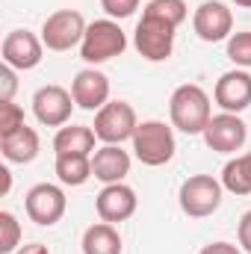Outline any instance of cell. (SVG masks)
Wrapping results in <instances>:
<instances>
[{"label":"cell","instance_id":"6da1fadb","mask_svg":"<svg viewBox=\"0 0 251 254\" xmlns=\"http://www.w3.org/2000/svg\"><path fill=\"white\" fill-rule=\"evenodd\" d=\"M187 21V3L184 0H148L136 33L133 45L142 60L148 63H163L175 51V30Z\"/></svg>","mask_w":251,"mask_h":254},{"label":"cell","instance_id":"7a4b0ae2","mask_svg":"<svg viewBox=\"0 0 251 254\" xmlns=\"http://www.w3.org/2000/svg\"><path fill=\"white\" fill-rule=\"evenodd\" d=\"M169 116H172V125L178 130H184L187 136L204 133V127L210 125V119H213L210 95L201 86H195V83L178 86L172 92V101H169Z\"/></svg>","mask_w":251,"mask_h":254},{"label":"cell","instance_id":"3957f363","mask_svg":"<svg viewBox=\"0 0 251 254\" xmlns=\"http://www.w3.org/2000/svg\"><path fill=\"white\" fill-rule=\"evenodd\" d=\"M133 154L142 166H166L175 157V133L166 122H142L133 133Z\"/></svg>","mask_w":251,"mask_h":254},{"label":"cell","instance_id":"277c9868","mask_svg":"<svg viewBox=\"0 0 251 254\" xmlns=\"http://www.w3.org/2000/svg\"><path fill=\"white\" fill-rule=\"evenodd\" d=\"M125 48H127L125 30H122L116 21L104 18V21L89 24L86 36H83V45H80V57L89 65H98V63L113 60V57H122Z\"/></svg>","mask_w":251,"mask_h":254},{"label":"cell","instance_id":"5b68a950","mask_svg":"<svg viewBox=\"0 0 251 254\" xmlns=\"http://www.w3.org/2000/svg\"><path fill=\"white\" fill-rule=\"evenodd\" d=\"M222 190H225L222 181H216L213 175H192L181 184V192H178L181 210L189 219H207L219 210Z\"/></svg>","mask_w":251,"mask_h":254},{"label":"cell","instance_id":"8992f818","mask_svg":"<svg viewBox=\"0 0 251 254\" xmlns=\"http://www.w3.org/2000/svg\"><path fill=\"white\" fill-rule=\"evenodd\" d=\"M86 30H89V24L83 21V15L77 9H60V12H54V15L45 18V24H42V42H45L48 51L63 54V51H71V48L83 45Z\"/></svg>","mask_w":251,"mask_h":254},{"label":"cell","instance_id":"52a82bcc","mask_svg":"<svg viewBox=\"0 0 251 254\" xmlns=\"http://www.w3.org/2000/svg\"><path fill=\"white\" fill-rule=\"evenodd\" d=\"M136 110L127 104V101H110L107 107L98 110L95 116V136L104 142V145H122L127 139H133L136 133Z\"/></svg>","mask_w":251,"mask_h":254},{"label":"cell","instance_id":"ba28073f","mask_svg":"<svg viewBox=\"0 0 251 254\" xmlns=\"http://www.w3.org/2000/svg\"><path fill=\"white\" fill-rule=\"evenodd\" d=\"M65 207H68V198L57 184H36L24 198V210H27L30 222H36L42 228L57 225L65 216Z\"/></svg>","mask_w":251,"mask_h":254},{"label":"cell","instance_id":"9c48e42d","mask_svg":"<svg viewBox=\"0 0 251 254\" xmlns=\"http://www.w3.org/2000/svg\"><path fill=\"white\" fill-rule=\"evenodd\" d=\"M201 136H204L210 151H216V154H237L246 145V139H249V127L237 113H222V116L210 119V125L204 127Z\"/></svg>","mask_w":251,"mask_h":254},{"label":"cell","instance_id":"30bf717a","mask_svg":"<svg viewBox=\"0 0 251 254\" xmlns=\"http://www.w3.org/2000/svg\"><path fill=\"white\" fill-rule=\"evenodd\" d=\"M192 30H195V36L201 39V42H210V45H216V42H225V39H231L234 33V15H231V9L225 6V3H219V0H204L198 9H195V15H192Z\"/></svg>","mask_w":251,"mask_h":254},{"label":"cell","instance_id":"8fae6325","mask_svg":"<svg viewBox=\"0 0 251 254\" xmlns=\"http://www.w3.org/2000/svg\"><path fill=\"white\" fill-rule=\"evenodd\" d=\"M42 51H45V42L39 36H33L30 30H12L6 33L3 45H0V57L3 63L12 65L15 71H30L42 63Z\"/></svg>","mask_w":251,"mask_h":254},{"label":"cell","instance_id":"7c38bea8","mask_svg":"<svg viewBox=\"0 0 251 254\" xmlns=\"http://www.w3.org/2000/svg\"><path fill=\"white\" fill-rule=\"evenodd\" d=\"M74 98L71 92H65L63 86H42L33 95V113L39 119V125L45 127H65L74 110Z\"/></svg>","mask_w":251,"mask_h":254},{"label":"cell","instance_id":"4fadbf2b","mask_svg":"<svg viewBox=\"0 0 251 254\" xmlns=\"http://www.w3.org/2000/svg\"><path fill=\"white\" fill-rule=\"evenodd\" d=\"M216 104L225 110V113H243L251 107V74L246 68H237V71H228L219 77L216 83V92H213Z\"/></svg>","mask_w":251,"mask_h":254},{"label":"cell","instance_id":"5bb4252c","mask_svg":"<svg viewBox=\"0 0 251 254\" xmlns=\"http://www.w3.org/2000/svg\"><path fill=\"white\" fill-rule=\"evenodd\" d=\"M136 204H139V198L127 184H107L98 192V201H95L101 222H110V225L127 222L136 213Z\"/></svg>","mask_w":251,"mask_h":254},{"label":"cell","instance_id":"9a60e30c","mask_svg":"<svg viewBox=\"0 0 251 254\" xmlns=\"http://www.w3.org/2000/svg\"><path fill=\"white\" fill-rule=\"evenodd\" d=\"M71 98H74V104L80 110H89V113L107 107L110 104V80H107V74L95 71V68L80 71L74 77V83H71Z\"/></svg>","mask_w":251,"mask_h":254},{"label":"cell","instance_id":"2e32d148","mask_svg":"<svg viewBox=\"0 0 251 254\" xmlns=\"http://www.w3.org/2000/svg\"><path fill=\"white\" fill-rule=\"evenodd\" d=\"M92 175L101 184H122L130 175V154L122 151V145H104L92 157Z\"/></svg>","mask_w":251,"mask_h":254},{"label":"cell","instance_id":"e0dca14e","mask_svg":"<svg viewBox=\"0 0 251 254\" xmlns=\"http://www.w3.org/2000/svg\"><path fill=\"white\" fill-rule=\"evenodd\" d=\"M0 151L9 163H33L39 157V133L33 127H21L9 136H0Z\"/></svg>","mask_w":251,"mask_h":254},{"label":"cell","instance_id":"ac0fdd59","mask_svg":"<svg viewBox=\"0 0 251 254\" xmlns=\"http://www.w3.org/2000/svg\"><path fill=\"white\" fill-rule=\"evenodd\" d=\"M95 130L86 125H65L54 136V151L57 154H92L95 151Z\"/></svg>","mask_w":251,"mask_h":254},{"label":"cell","instance_id":"d6986e66","mask_svg":"<svg viewBox=\"0 0 251 254\" xmlns=\"http://www.w3.org/2000/svg\"><path fill=\"white\" fill-rule=\"evenodd\" d=\"M83 254H122V234L110 222L89 225L83 234Z\"/></svg>","mask_w":251,"mask_h":254},{"label":"cell","instance_id":"ffe728a7","mask_svg":"<svg viewBox=\"0 0 251 254\" xmlns=\"http://www.w3.org/2000/svg\"><path fill=\"white\" fill-rule=\"evenodd\" d=\"M57 178L65 187H83L92 178V160L86 154H57Z\"/></svg>","mask_w":251,"mask_h":254},{"label":"cell","instance_id":"44dd1931","mask_svg":"<svg viewBox=\"0 0 251 254\" xmlns=\"http://www.w3.org/2000/svg\"><path fill=\"white\" fill-rule=\"evenodd\" d=\"M222 187L234 195H251V154L231 160L222 169Z\"/></svg>","mask_w":251,"mask_h":254},{"label":"cell","instance_id":"7402d4cb","mask_svg":"<svg viewBox=\"0 0 251 254\" xmlns=\"http://www.w3.org/2000/svg\"><path fill=\"white\" fill-rule=\"evenodd\" d=\"M18 243H21V225L9 210H3L0 213V254H12L18 249Z\"/></svg>","mask_w":251,"mask_h":254},{"label":"cell","instance_id":"603a6c76","mask_svg":"<svg viewBox=\"0 0 251 254\" xmlns=\"http://www.w3.org/2000/svg\"><path fill=\"white\" fill-rule=\"evenodd\" d=\"M228 60L237 63L240 68H251V33L249 30L234 33L228 39Z\"/></svg>","mask_w":251,"mask_h":254},{"label":"cell","instance_id":"cb8c5ba5","mask_svg":"<svg viewBox=\"0 0 251 254\" xmlns=\"http://www.w3.org/2000/svg\"><path fill=\"white\" fill-rule=\"evenodd\" d=\"M24 127V110L12 101H0V136H9Z\"/></svg>","mask_w":251,"mask_h":254},{"label":"cell","instance_id":"d4e9b609","mask_svg":"<svg viewBox=\"0 0 251 254\" xmlns=\"http://www.w3.org/2000/svg\"><path fill=\"white\" fill-rule=\"evenodd\" d=\"M101 6H104V12L110 15V18H130L136 9H139V0H101Z\"/></svg>","mask_w":251,"mask_h":254},{"label":"cell","instance_id":"484cf974","mask_svg":"<svg viewBox=\"0 0 251 254\" xmlns=\"http://www.w3.org/2000/svg\"><path fill=\"white\" fill-rule=\"evenodd\" d=\"M0 86H3V101H12V95H15V86H18V80H15V68L12 65L3 63V68H0Z\"/></svg>","mask_w":251,"mask_h":254},{"label":"cell","instance_id":"4316f807","mask_svg":"<svg viewBox=\"0 0 251 254\" xmlns=\"http://www.w3.org/2000/svg\"><path fill=\"white\" fill-rule=\"evenodd\" d=\"M240 246L251 254V210L243 213V219H240Z\"/></svg>","mask_w":251,"mask_h":254},{"label":"cell","instance_id":"83f0119b","mask_svg":"<svg viewBox=\"0 0 251 254\" xmlns=\"http://www.w3.org/2000/svg\"><path fill=\"white\" fill-rule=\"evenodd\" d=\"M198 254H243L237 246H231V243H210V246H204Z\"/></svg>","mask_w":251,"mask_h":254},{"label":"cell","instance_id":"f1b7e54d","mask_svg":"<svg viewBox=\"0 0 251 254\" xmlns=\"http://www.w3.org/2000/svg\"><path fill=\"white\" fill-rule=\"evenodd\" d=\"M18 254H51V252H48V246H42V243H30V246L18 249Z\"/></svg>","mask_w":251,"mask_h":254},{"label":"cell","instance_id":"f546056e","mask_svg":"<svg viewBox=\"0 0 251 254\" xmlns=\"http://www.w3.org/2000/svg\"><path fill=\"white\" fill-rule=\"evenodd\" d=\"M0 178H3V187H0V192L6 195V192H9V187H12V175H9V169H0Z\"/></svg>","mask_w":251,"mask_h":254},{"label":"cell","instance_id":"4dcf8cb0","mask_svg":"<svg viewBox=\"0 0 251 254\" xmlns=\"http://www.w3.org/2000/svg\"><path fill=\"white\" fill-rule=\"evenodd\" d=\"M237 6H243V9H251V0H234Z\"/></svg>","mask_w":251,"mask_h":254}]
</instances>
